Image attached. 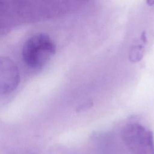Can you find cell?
Returning a JSON list of instances; mask_svg holds the SVG:
<instances>
[{
	"mask_svg": "<svg viewBox=\"0 0 154 154\" xmlns=\"http://www.w3.org/2000/svg\"><path fill=\"white\" fill-rule=\"evenodd\" d=\"M19 81V71L14 61L8 57H0V94L14 91Z\"/></svg>",
	"mask_w": 154,
	"mask_h": 154,
	"instance_id": "cell-3",
	"label": "cell"
},
{
	"mask_svg": "<svg viewBox=\"0 0 154 154\" xmlns=\"http://www.w3.org/2000/svg\"><path fill=\"white\" fill-rule=\"evenodd\" d=\"M55 51V45L49 35L38 33L25 42L22 49V57L29 67L38 69L45 66Z\"/></svg>",
	"mask_w": 154,
	"mask_h": 154,
	"instance_id": "cell-1",
	"label": "cell"
},
{
	"mask_svg": "<svg viewBox=\"0 0 154 154\" xmlns=\"http://www.w3.org/2000/svg\"><path fill=\"white\" fill-rule=\"evenodd\" d=\"M121 138L130 154H154V137L151 130L138 122L126 124Z\"/></svg>",
	"mask_w": 154,
	"mask_h": 154,
	"instance_id": "cell-2",
	"label": "cell"
},
{
	"mask_svg": "<svg viewBox=\"0 0 154 154\" xmlns=\"http://www.w3.org/2000/svg\"><path fill=\"white\" fill-rule=\"evenodd\" d=\"M144 52V46L143 45H136L132 48L129 58L132 62H138L143 57Z\"/></svg>",
	"mask_w": 154,
	"mask_h": 154,
	"instance_id": "cell-4",
	"label": "cell"
}]
</instances>
